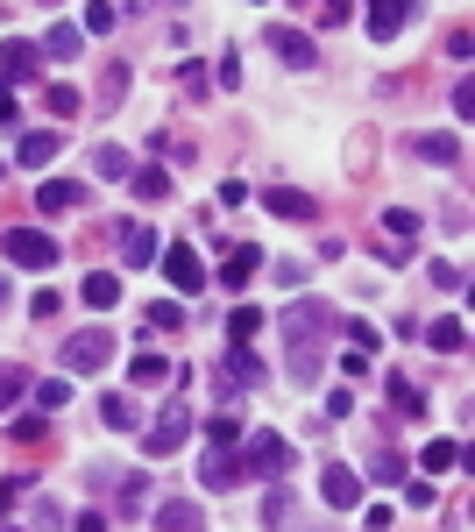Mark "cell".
Listing matches in <instances>:
<instances>
[{
	"label": "cell",
	"instance_id": "1",
	"mask_svg": "<svg viewBox=\"0 0 475 532\" xmlns=\"http://www.w3.org/2000/svg\"><path fill=\"white\" fill-rule=\"evenodd\" d=\"M277 341H284V376L291 384H320V362H327V341H334V306H320V298L284 306Z\"/></svg>",
	"mask_w": 475,
	"mask_h": 532
},
{
	"label": "cell",
	"instance_id": "47",
	"mask_svg": "<svg viewBox=\"0 0 475 532\" xmlns=\"http://www.w3.org/2000/svg\"><path fill=\"white\" fill-rule=\"evenodd\" d=\"M43 8H50V0H43Z\"/></svg>",
	"mask_w": 475,
	"mask_h": 532
},
{
	"label": "cell",
	"instance_id": "34",
	"mask_svg": "<svg viewBox=\"0 0 475 532\" xmlns=\"http://www.w3.org/2000/svg\"><path fill=\"white\" fill-rule=\"evenodd\" d=\"M206 440H213V447H234V440H242V426H234V412H227V405L206 419Z\"/></svg>",
	"mask_w": 475,
	"mask_h": 532
},
{
	"label": "cell",
	"instance_id": "17",
	"mask_svg": "<svg viewBox=\"0 0 475 532\" xmlns=\"http://www.w3.org/2000/svg\"><path fill=\"white\" fill-rule=\"evenodd\" d=\"M426 348H433V355H461V348H468V327H461V320H433V327H426Z\"/></svg>",
	"mask_w": 475,
	"mask_h": 532
},
{
	"label": "cell",
	"instance_id": "40",
	"mask_svg": "<svg viewBox=\"0 0 475 532\" xmlns=\"http://www.w3.org/2000/svg\"><path fill=\"white\" fill-rule=\"evenodd\" d=\"M348 15H355V0H320V22H327V29H341Z\"/></svg>",
	"mask_w": 475,
	"mask_h": 532
},
{
	"label": "cell",
	"instance_id": "19",
	"mask_svg": "<svg viewBox=\"0 0 475 532\" xmlns=\"http://www.w3.org/2000/svg\"><path fill=\"white\" fill-rule=\"evenodd\" d=\"M256 270H263V249H234V256H227V270H220V284H227V291H242Z\"/></svg>",
	"mask_w": 475,
	"mask_h": 532
},
{
	"label": "cell",
	"instance_id": "9",
	"mask_svg": "<svg viewBox=\"0 0 475 532\" xmlns=\"http://www.w3.org/2000/svg\"><path fill=\"white\" fill-rule=\"evenodd\" d=\"M242 476H249V469H242V454H234V447H213L206 462H199V483H206V490H234Z\"/></svg>",
	"mask_w": 475,
	"mask_h": 532
},
{
	"label": "cell",
	"instance_id": "43",
	"mask_svg": "<svg viewBox=\"0 0 475 532\" xmlns=\"http://www.w3.org/2000/svg\"><path fill=\"white\" fill-rule=\"evenodd\" d=\"M320 405H327V419H348V412H355V398H348L341 384H334V398H320Z\"/></svg>",
	"mask_w": 475,
	"mask_h": 532
},
{
	"label": "cell",
	"instance_id": "20",
	"mask_svg": "<svg viewBox=\"0 0 475 532\" xmlns=\"http://www.w3.org/2000/svg\"><path fill=\"white\" fill-rule=\"evenodd\" d=\"M128 171H135V164H128V149H114V142H100V149H93V178H107V185H121Z\"/></svg>",
	"mask_w": 475,
	"mask_h": 532
},
{
	"label": "cell",
	"instance_id": "39",
	"mask_svg": "<svg viewBox=\"0 0 475 532\" xmlns=\"http://www.w3.org/2000/svg\"><path fill=\"white\" fill-rule=\"evenodd\" d=\"M348 348L369 355V348H376V327H369V320H348Z\"/></svg>",
	"mask_w": 475,
	"mask_h": 532
},
{
	"label": "cell",
	"instance_id": "21",
	"mask_svg": "<svg viewBox=\"0 0 475 532\" xmlns=\"http://www.w3.org/2000/svg\"><path fill=\"white\" fill-rule=\"evenodd\" d=\"M369 476H376V483H390V490H398V483L412 476V462H405V454H398V447H383V454H369Z\"/></svg>",
	"mask_w": 475,
	"mask_h": 532
},
{
	"label": "cell",
	"instance_id": "36",
	"mask_svg": "<svg viewBox=\"0 0 475 532\" xmlns=\"http://www.w3.org/2000/svg\"><path fill=\"white\" fill-rule=\"evenodd\" d=\"M149 327H164V334H178V327H185V306H171V298H156V306H149Z\"/></svg>",
	"mask_w": 475,
	"mask_h": 532
},
{
	"label": "cell",
	"instance_id": "25",
	"mask_svg": "<svg viewBox=\"0 0 475 532\" xmlns=\"http://www.w3.org/2000/svg\"><path fill=\"white\" fill-rule=\"evenodd\" d=\"M412 149H419V157H426V164H447V171L461 164V142H454V135H419Z\"/></svg>",
	"mask_w": 475,
	"mask_h": 532
},
{
	"label": "cell",
	"instance_id": "23",
	"mask_svg": "<svg viewBox=\"0 0 475 532\" xmlns=\"http://www.w3.org/2000/svg\"><path fill=\"white\" fill-rule=\"evenodd\" d=\"M128 376H135V384H142V391H149V384H171V362H164V355H156V348H142V355L128 362Z\"/></svg>",
	"mask_w": 475,
	"mask_h": 532
},
{
	"label": "cell",
	"instance_id": "2",
	"mask_svg": "<svg viewBox=\"0 0 475 532\" xmlns=\"http://www.w3.org/2000/svg\"><path fill=\"white\" fill-rule=\"evenodd\" d=\"M234 447H242V469H249V476H284V469L298 462V447H291L277 426H256V433H242Z\"/></svg>",
	"mask_w": 475,
	"mask_h": 532
},
{
	"label": "cell",
	"instance_id": "8",
	"mask_svg": "<svg viewBox=\"0 0 475 532\" xmlns=\"http://www.w3.org/2000/svg\"><path fill=\"white\" fill-rule=\"evenodd\" d=\"M270 50H277L291 71H312V64H320V43H312L305 29H270Z\"/></svg>",
	"mask_w": 475,
	"mask_h": 532
},
{
	"label": "cell",
	"instance_id": "11",
	"mask_svg": "<svg viewBox=\"0 0 475 532\" xmlns=\"http://www.w3.org/2000/svg\"><path fill=\"white\" fill-rule=\"evenodd\" d=\"M263 206H270L277 220H320V199H312V192H291V185H270Z\"/></svg>",
	"mask_w": 475,
	"mask_h": 532
},
{
	"label": "cell",
	"instance_id": "22",
	"mask_svg": "<svg viewBox=\"0 0 475 532\" xmlns=\"http://www.w3.org/2000/svg\"><path fill=\"white\" fill-rule=\"evenodd\" d=\"M29 398V369L22 362H0V412H15Z\"/></svg>",
	"mask_w": 475,
	"mask_h": 532
},
{
	"label": "cell",
	"instance_id": "27",
	"mask_svg": "<svg viewBox=\"0 0 475 532\" xmlns=\"http://www.w3.org/2000/svg\"><path fill=\"white\" fill-rule=\"evenodd\" d=\"M114 490H121V511L128 518H149V476H121Z\"/></svg>",
	"mask_w": 475,
	"mask_h": 532
},
{
	"label": "cell",
	"instance_id": "7",
	"mask_svg": "<svg viewBox=\"0 0 475 532\" xmlns=\"http://www.w3.org/2000/svg\"><path fill=\"white\" fill-rule=\"evenodd\" d=\"M164 277H171V284H178L185 298H192V291H206V270H199V249H192V242H171V249H164Z\"/></svg>",
	"mask_w": 475,
	"mask_h": 532
},
{
	"label": "cell",
	"instance_id": "44",
	"mask_svg": "<svg viewBox=\"0 0 475 532\" xmlns=\"http://www.w3.org/2000/svg\"><path fill=\"white\" fill-rule=\"evenodd\" d=\"M0 121H15V93H8V79H0Z\"/></svg>",
	"mask_w": 475,
	"mask_h": 532
},
{
	"label": "cell",
	"instance_id": "4",
	"mask_svg": "<svg viewBox=\"0 0 475 532\" xmlns=\"http://www.w3.org/2000/svg\"><path fill=\"white\" fill-rule=\"evenodd\" d=\"M185 440H192V405L185 398H164V412L142 426V454H178Z\"/></svg>",
	"mask_w": 475,
	"mask_h": 532
},
{
	"label": "cell",
	"instance_id": "37",
	"mask_svg": "<svg viewBox=\"0 0 475 532\" xmlns=\"http://www.w3.org/2000/svg\"><path fill=\"white\" fill-rule=\"evenodd\" d=\"M114 22H121V8H114V0H93V8H86V29H93V36H107Z\"/></svg>",
	"mask_w": 475,
	"mask_h": 532
},
{
	"label": "cell",
	"instance_id": "42",
	"mask_svg": "<svg viewBox=\"0 0 475 532\" xmlns=\"http://www.w3.org/2000/svg\"><path fill=\"white\" fill-rule=\"evenodd\" d=\"M50 114H78V86H50Z\"/></svg>",
	"mask_w": 475,
	"mask_h": 532
},
{
	"label": "cell",
	"instance_id": "26",
	"mask_svg": "<svg viewBox=\"0 0 475 532\" xmlns=\"http://www.w3.org/2000/svg\"><path fill=\"white\" fill-rule=\"evenodd\" d=\"M419 462H426L433 476H447V469H461V440H426V447H419Z\"/></svg>",
	"mask_w": 475,
	"mask_h": 532
},
{
	"label": "cell",
	"instance_id": "10",
	"mask_svg": "<svg viewBox=\"0 0 475 532\" xmlns=\"http://www.w3.org/2000/svg\"><path fill=\"white\" fill-rule=\"evenodd\" d=\"M412 8H419V0H369V36H376V43H390V36L412 22Z\"/></svg>",
	"mask_w": 475,
	"mask_h": 532
},
{
	"label": "cell",
	"instance_id": "16",
	"mask_svg": "<svg viewBox=\"0 0 475 532\" xmlns=\"http://www.w3.org/2000/svg\"><path fill=\"white\" fill-rule=\"evenodd\" d=\"M149 525H171V532H199V525H206V511H199V504H185V497H171V504H149Z\"/></svg>",
	"mask_w": 475,
	"mask_h": 532
},
{
	"label": "cell",
	"instance_id": "3",
	"mask_svg": "<svg viewBox=\"0 0 475 532\" xmlns=\"http://www.w3.org/2000/svg\"><path fill=\"white\" fill-rule=\"evenodd\" d=\"M57 362H64V376H93V369H107V362H114V334H100V327H78V334H64Z\"/></svg>",
	"mask_w": 475,
	"mask_h": 532
},
{
	"label": "cell",
	"instance_id": "5",
	"mask_svg": "<svg viewBox=\"0 0 475 532\" xmlns=\"http://www.w3.org/2000/svg\"><path fill=\"white\" fill-rule=\"evenodd\" d=\"M57 235H43V227H15L8 235V263H22V270H57Z\"/></svg>",
	"mask_w": 475,
	"mask_h": 532
},
{
	"label": "cell",
	"instance_id": "12",
	"mask_svg": "<svg viewBox=\"0 0 475 532\" xmlns=\"http://www.w3.org/2000/svg\"><path fill=\"white\" fill-rule=\"evenodd\" d=\"M36 64H43V43H29V36L0 43V71H8V79H36Z\"/></svg>",
	"mask_w": 475,
	"mask_h": 532
},
{
	"label": "cell",
	"instance_id": "45",
	"mask_svg": "<svg viewBox=\"0 0 475 532\" xmlns=\"http://www.w3.org/2000/svg\"><path fill=\"white\" fill-rule=\"evenodd\" d=\"M15 497H22V483H8V490H0V518H15V511H8Z\"/></svg>",
	"mask_w": 475,
	"mask_h": 532
},
{
	"label": "cell",
	"instance_id": "38",
	"mask_svg": "<svg viewBox=\"0 0 475 532\" xmlns=\"http://www.w3.org/2000/svg\"><path fill=\"white\" fill-rule=\"evenodd\" d=\"M433 284H440V291H461L468 277H461V263H447V256H440V263H433Z\"/></svg>",
	"mask_w": 475,
	"mask_h": 532
},
{
	"label": "cell",
	"instance_id": "46",
	"mask_svg": "<svg viewBox=\"0 0 475 532\" xmlns=\"http://www.w3.org/2000/svg\"><path fill=\"white\" fill-rule=\"evenodd\" d=\"M0 306H8V284H0Z\"/></svg>",
	"mask_w": 475,
	"mask_h": 532
},
{
	"label": "cell",
	"instance_id": "30",
	"mask_svg": "<svg viewBox=\"0 0 475 532\" xmlns=\"http://www.w3.org/2000/svg\"><path fill=\"white\" fill-rule=\"evenodd\" d=\"M135 199H171V171H128Z\"/></svg>",
	"mask_w": 475,
	"mask_h": 532
},
{
	"label": "cell",
	"instance_id": "35",
	"mask_svg": "<svg viewBox=\"0 0 475 532\" xmlns=\"http://www.w3.org/2000/svg\"><path fill=\"white\" fill-rule=\"evenodd\" d=\"M227 334H234V341H256V334H263V313H256V306H234Z\"/></svg>",
	"mask_w": 475,
	"mask_h": 532
},
{
	"label": "cell",
	"instance_id": "15",
	"mask_svg": "<svg viewBox=\"0 0 475 532\" xmlns=\"http://www.w3.org/2000/svg\"><path fill=\"white\" fill-rule=\"evenodd\" d=\"M36 206L43 213H71V206H86V185H78V178H43L36 185Z\"/></svg>",
	"mask_w": 475,
	"mask_h": 532
},
{
	"label": "cell",
	"instance_id": "13",
	"mask_svg": "<svg viewBox=\"0 0 475 532\" xmlns=\"http://www.w3.org/2000/svg\"><path fill=\"white\" fill-rule=\"evenodd\" d=\"M320 497H327V504H334V511H355V504H362V476H355V469H341V462H334V469H327V476H320Z\"/></svg>",
	"mask_w": 475,
	"mask_h": 532
},
{
	"label": "cell",
	"instance_id": "33",
	"mask_svg": "<svg viewBox=\"0 0 475 532\" xmlns=\"http://www.w3.org/2000/svg\"><path fill=\"white\" fill-rule=\"evenodd\" d=\"M390 398H398V412H405V419H426V391H412L405 376H390Z\"/></svg>",
	"mask_w": 475,
	"mask_h": 532
},
{
	"label": "cell",
	"instance_id": "6",
	"mask_svg": "<svg viewBox=\"0 0 475 532\" xmlns=\"http://www.w3.org/2000/svg\"><path fill=\"white\" fill-rule=\"evenodd\" d=\"M213 369H220V376H227V384H234V391H256V384H263V376H270V369H263V362H256V348H249V341H227V348H220V362H213Z\"/></svg>",
	"mask_w": 475,
	"mask_h": 532
},
{
	"label": "cell",
	"instance_id": "14",
	"mask_svg": "<svg viewBox=\"0 0 475 532\" xmlns=\"http://www.w3.org/2000/svg\"><path fill=\"white\" fill-rule=\"evenodd\" d=\"M121 263H128V270L156 263V227H142V220H121Z\"/></svg>",
	"mask_w": 475,
	"mask_h": 532
},
{
	"label": "cell",
	"instance_id": "18",
	"mask_svg": "<svg viewBox=\"0 0 475 532\" xmlns=\"http://www.w3.org/2000/svg\"><path fill=\"white\" fill-rule=\"evenodd\" d=\"M100 426H114V433H135V426H142L135 398H121V391H114V398H100Z\"/></svg>",
	"mask_w": 475,
	"mask_h": 532
},
{
	"label": "cell",
	"instance_id": "32",
	"mask_svg": "<svg viewBox=\"0 0 475 532\" xmlns=\"http://www.w3.org/2000/svg\"><path fill=\"white\" fill-rule=\"evenodd\" d=\"M256 518H263V525H291V518H298V504H291V490H270Z\"/></svg>",
	"mask_w": 475,
	"mask_h": 532
},
{
	"label": "cell",
	"instance_id": "41",
	"mask_svg": "<svg viewBox=\"0 0 475 532\" xmlns=\"http://www.w3.org/2000/svg\"><path fill=\"white\" fill-rule=\"evenodd\" d=\"M121 93H128V64H114V71H107V86H100V100H107V107H114V100H121Z\"/></svg>",
	"mask_w": 475,
	"mask_h": 532
},
{
	"label": "cell",
	"instance_id": "28",
	"mask_svg": "<svg viewBox=\"0 0 475 532\" xmlns=\"http://www.w3.org/2000/svg\"><path fill=\"white\" fill-rule=\"evenodd\" d=\"M78 43H86V29H71V22H50V43H43V57H78Z\"/></svg>",
	"mask_w": 475,
	"mask_h": 532
},
{
	"label": "cell",
	"instance_id": "29",
	"mask_svg": "<svg viewBox=\"0 0 475 532\" xmlns=\"http://www.w3.org/2000/svg\"><path fill=\"white\" fill-rule=\"evenodd\" d=\"M64 405H71V384H64V376H50V384H36V412H43V419H57Z\"/></svg>",
	"mask_w": 475,
	"mask_h": 532
},
{
	"label": "cell",
	"instance_id": "24",
	"mask_svg": "<svg viewBox=\"0 0 475 532\" xmlns=\"http://www.w3.org/2000/svg\"><path fill=\"white\" fill-rule=\"evenodd\" d=\"M15 157H22L29 171H43V164H57V128H50V135H22V149H15Z\"/></svg>",
	"mask_w": 475,
	"mask_h": 532
},
{
	"label": "cell",
	"instance_id": "31",
	"mask_svg": "<svg viewBox=\"0 0 475 532\" xmlns=\"http://www.w3.org/2000/svg\"><path fill=\"white\" fill-rule=\"evenodd\" d=\"M114 298H121V277L114 270H93L86 277V306H114Z\"/></svg>",
	"mask_w": 475,
	"mask_h": 532
}]
</instances>
